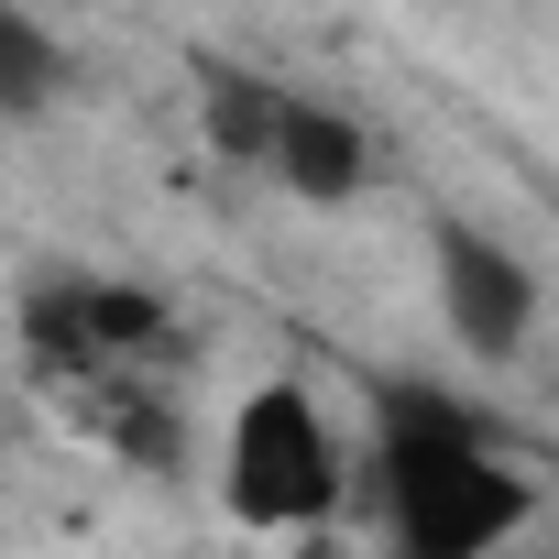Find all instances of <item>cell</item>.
<instances>
[{
    "label": "cell",
    "instance_id": "cell-2",
    "mask_svg": "<svg viewBox=\"0 0 559 559\" xmlns=\"http://www.w3.org/2000/svg\"><path fill=\"white\" fill-rule=\"evenodd\" d=\"M230 515L241 526H319L341 504V428L308 384H252L230 417Z\"/></svg>",
    "mask_w": 559,
    "mask_h": 559
},
{
    "label": "cell",
    "instance_id": "cell-4",
    "mask_svg": "<svg viewBox=\"0 0 559 559\" xmlns=\"http://www.w3.org/2000/svg\"><path fill=\"white\" fill-rule=\"evenodd\" d=\"M263 176L286 198H308V209H352L362 176H373V143H362V121L341 99H297L286 88V132H274V165Z\"/></svg>",
    "mask_w": 559,
    "mask_h": 559
},
{
    "label": "cell",
    "instance_id": "cell-5",
    "mask_svg": "<svg viewBox=\"0 0 559 559\" xmlns=\"http://www.w3.org/2000/svg\"><path fill=\"white\" fill-rule=\"evenodd\" d=\"M187 78H198V143H209L219 165H274V132H286V88H274V78H252V67H230V56H198Z\"/></svg>",
    "mask_w": 559,
    "mask_h": 559
},
{
    "label": "cell",
    "instance_id": "cell-6",
    "mask_svg": "<svg viewBox=\"0 0 559 559\" xmlns=\"http://www.w3.org/2000/svg\"><path fill=\"white\" fill-rule=\"evenodd\" d=\"M56 88H67V56H56V34L23 12V0H0V121H34V110H56Z\"/></svg>",
    "mask_w": 559,
    "mask_h": 559
},
{
    "label": "cell",
    "instance_id": "cell-3",
    "mask_svg": "<svg viewBox=\"0 0 559 559\" xmlns=\"http://www.w3.org/2000/svg\"><path fill=\"white\" fill-rule=\"evenodd\" d=\"M428 252H439V319H450V341H461L472 362H515V352L537 341V274H526V252L493 241V230L461 219V209L428 219Z\"/></svg>",
    "mask_w": 559,
    "mask_h": 559
},
{
    "label": "cell",
    "instance_id": "cell-1",
    "mask_svg": "<svg viewBox=\"0 0 559 559\" xmlns=\"http://www.w3.org/2000/svg\"><path fill=\"white\" fill-rule=\"evenodd\" d=\"M373 483H384V526L417 559H472L493 537L526 526V472H504L472 428V406L428 395V384H373Z\"/></svg>",
    "mask_w": 559,
    "mask_h": 559
},
{
    "label": "cell",
    "instance_id": "cell-7",
    "mask_svg": "<svg viewBox=\"0 0 559 559\" xmlns=\"http://www.w3.org/2000/svg\"><path fill=\"white\" fill-rule=\"evenodd\" d=\"M110 439H121L132 461H176V417H165V406H110Z\"/></svg>",
    "mask_w": 559,
    "mask_h": 559
}]
</instances>
